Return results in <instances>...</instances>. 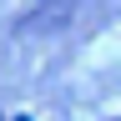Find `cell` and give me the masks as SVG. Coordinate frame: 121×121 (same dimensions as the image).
Instances as JSON below:
<instances>
[{"label":"cell","mask_w":121,"mask_h":121,"mask_svg":"<svg viewBox=\"0 0 121 121\" xmlns=\"http://www.w3.org/2000/svg\"><path fill=\"white\" fill-rule=\"evenodd\" d=\"M76 10H81V0H40V5H30L20 20H15V35L20 40H45V35H60Z\"/></svg>","instance_id":"6da1fadb"},{"label":"cell","mask_w":121,"mask_h":121,"mask_svg":"<svg viewBox=\"0 0 121 121\" xmlns=\"http://www.w3.org/2000/svg\"><path fill=\"white\" fill-rule=\"evenodd\" d=\"M15 121H30V116H15Z\"/></svg>","instance_id":"7a4b0ae2"}]
</instances>
